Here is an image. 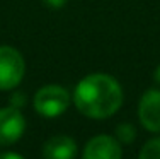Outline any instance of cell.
<instances>
[{
	"label": "cell",
	"instance_id": "6da1fadb",
	"mask_svg": "<svg viewBox=\"0 0 160 159\" xmlns=\"http://www.w3.org/2000/svg\"><path fill=\"white\" fill-rule=\"evenodd\" d=\"M73 103L82 115L94 120L112 116L123 104L119 82L108 74H90L83 77L73 91Z\"/></svg>",
	"mask_w": 160,
	"mask_h": 159
},
{
	"label": "cell",
	"instance_id": "7a4b0ae2",
	"mask_svg": "<svg viewBox=\"0 0 160 159\" xmlns=\"http://www.w3.org/2000/svg\"><path fill=\"white\" fill-rule=\"evenodd\" d=\"M70 104V94L60 84L43 86L34 94V109L41 116L56 118L60 116Z\"/></svg>",
	"mask_w": 160,
	"mask_h": 159
},
{
	"label": "cell",
	"instance_id": "3957f363",
	"mask_svg": "<svg viewBox=\"0 0 160 159\" xmlns=\"http://www.w3.org/2000/svg\"><path fill=\"white\" fill-rule=\"evenodd\" d=\"M26 74V62L12 46H0V91H10L21 84Z\"/></svg>",
	"mask_w": 160,
	"mask_h": 159
},
{
	"label": "cell",
	"instance_id": "277c9868",
	"mask_svg": "<svg viewBox=\"0 0 160 159\" xmlns=\"http://www.w3.org/2000/svg\"><path fill=\"white\" fill-rule=\"evenodd\" d=\"M26 130V120L16 106L0 109V146L5 147L17 142Z\"/></svg>",
	"mask_w": 160,
	"mask_h": 159
},
{
	"label": "cell",
	"instance_id": "5b68a950",
	"mask_svg": "<svg viewBox=\"0 0 160 159\" xmlns=\"http://www.w3.org/2000/svg\"><path fill=\"white\" fill-rule=\"evenodd\" d=\"M121 142L111 135H96L83 147L82 159H121Z\"/></svg>",
	"mask_w": 160,
	"mask_h": 159
},
{
	"label": "cell",
	"instance_id": "8992f818",
	"mask_svg": "<svg viewBox=\"0 0 160 159\" xmlns=\"http://www.w3.org/2000/svg\"><path fill=\"white\" fill-rule=\"evenodd\" d=\"M138 118L148 132H160V89H150L142 96Z\"/></svg>",
	"mask_w": 160,
	"mask_h": 159
},
{
	"label": "cell",
	"instance_id": "52a82bcc",
	"mask_svg": "<svg viewBox=\"0 0 160 159\" xmlns=\"http://www.w3.org/2000/svg\"><path fill=\"white\" fill-rule=\"evenodd\" d=\"M43 156L44 159H75L77 144L68 135H55L44 144Z\"/></svg>",
	"mask_w": 160,
	"mask_h": 159
},
{
	"label": "cell",
	"instance_id": "ba28073f",
	"mask_svg": "<svg viewBox=\"0 0 160 159\" xmlns=\"http://www.w3.org/2000/svg\"><path fill=\"white\" fill-rule=\"evenodd\" d=\"M138 159H160V137L148 140L140 151Z\"/></svg>",
	"mask_w": 160,
	"mask_h": 159
},
{
	"label": "cell",
	"instance_id": "9c48e42d",
	"mask_svg": "<svg viewBox=\"0 0 160 159\" xmlns=\"http://www.w3.org/2000/svg\"><path fill=\"white\" fill-rule=\"evenodd\" d=\"M136 137V130L131 123H121L116 128V139L121 144H131Z\"/></svg>",
	"mask_w": 160,
	"mask_h": 159
},
{
	"label": "cell",
	"instance_id": "30bf717a",
	"mask_svg": "<svg viewBox=\"0 0 160 159\" xmlns=\"http://www.w3.org/2000/svg\"><path fill=\"white\" fill-rule=\"evenodd\" d=\"M43 2L48 7H51V9H62L65 3H67V0H43Z\"/></svg>",
	"mask_w": 160,
	"mask_h": 159
},
{
	"label": "cell",
	"instance_id": "8fae6325",
	"mask_svg": "<svg viewBox=\"0 0 160 159\" xmlns=\"http://www.w3.org/2000/svg\"><path fill=\"white\" fill-rule=\"evenodd\" d=\"M0 159H24L17 152H0Z\"/></svg>",
	"mask_w": 160,
	"mask_h": 159
},
{
	"label": "cell",
	"instance_id": "7c38bea8",
	"mask_svg": "<svg viewBox=\"0 0 160 159\" xmlns=\"http://www.w3.org/2000/svg\"><path fill=\"white\" fill-rule=\"evenodd\" d=\"M155 81L160 84V65L157 67V70H155Z\"/></svg>",
	"mask_w": 160,
	"mask_h": 159
}]
</instances>
